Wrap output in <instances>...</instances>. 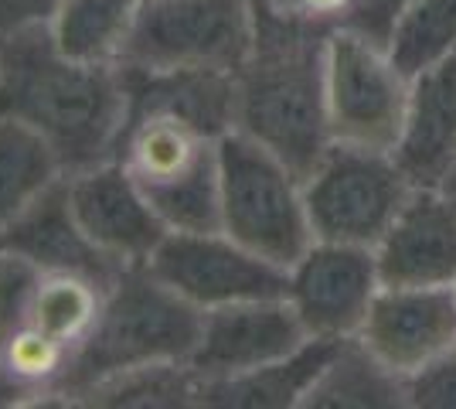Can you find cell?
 I'll return each instance as SVG.
<instances>
[{
	"instance_id": "obj_4",
	"label": "cell",
	"mask_w": 456,
	"mask_h": 409,
	"mask_svg": "<svg viewBox=\"0 0 456 409\" xmlns=\"http://www.w3.org/2000/svg\"><path fill=\"white\" fill-rule=\"evenodd\" d=\"M218 151L222 136L177 113L130 110L113 160L171 233H205L218 229Z\"/></svg>"
},
{
	"instance_id": "obj_10",
	"label": "cell",
	"mask_w": 456,
	"mask_h": 409,
	"mask_svg": "<svg viewBox=\"0 0 456 409\" xmlns=\"http://www.w3.org/2000/svg\"><path fill=\"white\" fill-rule=\"evenodd\" d=\"M147 266L201 311L256 297H286L283 266L252 253L222 229L167 233Z\"/></svg>"
},
{
	"instance_id": "obj_7",
	"label": "cell",
	"mask_w": 456,
	"mask_h": 409,
	"mask_svg": "<svg viewBox=\"0 0 456 409\" xmlns=\"http://www.w3.org/2000/svg\"><path fill=\"white\" fill-rule=\"evenodd\" d=\"M323 86L334 140L395 151L405 123L409 76L385 45L351 28L334 31L323 45Z\"/></svg>"
},
{
	"instance_id": "obj_2",
	"label": "cell",
	"mask_w": 456,
	"mask_h": 409,
	"mask_svg": "<svg viewBox=\"0 0 456 409\" xmlns=\"http://www.w3.org/2000/svg\"><path fill=\"white\" fill-rule=\"evenodd\" d=\"M201 321L205 311L167 287L151 266L119 270L86 348L61 382V406H78L86 392L116 375L191 362Z\"/></svg>"
},
{
	"instance_id": "obj_12",
	"label": "cell",
	"mask_w": 456,
	"mask_h": 409,
	"mask_svg": "<svg viewBox=\"0 0 456 409\" xmlns=\"http://www.w3.org/2000/svg\"><path fill=\"white\" fill-rule=\"evenodd\" d=\"M310 334L286 297L235 300L205 311L201 338L188 365L201 382L235 379L286 358Z\"/></svg>"
},
{
	"instance_id": "obj_30",
	"label": "cell",
	"mask_w": 456,
	"mask_h": 409,
	"mask_svg": "<svg viewBox=\"0 0 456 409\" xmlns=\"http://www.w3.org/2000/svg\"><path fill=\"white\" fill-rule=\"evenodd\" d=\"M443 188H446V192L456 198V164H453V171H450V177H446V184H443Z\"/></svg>"
},
{
	"instance_id": "obj_25",
	"label": "cell",
	"mask_w": 456,
	"mask_h": 409,
	"mask_svg": "<svg viewBox=\"0 0 456 409\" xmlns=\"http://www.w3.org/2000/svg\"><path fill=\"white\" fill-rule=\"evenodd\" d=\"M456 48V0H416L388 41L392 59L412 78Z\"/></svg>"
},
{
	"instance_id": "obj_17",
	"label": "cell",
	"mask_w": 456,
	"mask_h": 409,
	"mask_svg": "<svg viewBox=\"0 0 456 409\" xmlns=\"http://www.w3.org/2000/svg\"><path fill=\"white\" fill-rule=\"evenodd\" d=\"M0 249L20 256L41 270L93 273L99 280H116V273L123 270L110 256L99 253L86 229L78 225L76 209L69 201V177L52 192H45L0 233Z\"/></svg>"
},
{
	"instance_id": "obj_21",
	"label": "cell",
	"mask_w": 456,
	"mask_h": 409,
	"mask_svg": "<svg viewBox=\"0 0 456 409\" xmlns=\"http://www.w3.org/2000/svg\"><path fill=\"white\" fill-rule=\"evenodd\" d=\"M147 0H58L48 35L72 59L123 65Z\"/></svg>"
},
{
	"instance_id": "obj_11",
	"label": "cell",
	"mask_w": 456,
	"mask_h": 409,
	"mask_svg": "<svg viewBox=\"0 0 456 409\" xmlns=\"http://www.w3.org/2000/svg\"><path fill=\"white\" fill-rule=\"evenodd\" d=\"M381 290L375 249L314 239L286 270V300L310 338H358Z\"/></svg>"
},
{
	"instance_id": "obj_13",
	"label": "cell",
	"mask_w": 456,
	"mask_h": 409,
	"mask_svg": "<svg viewBox=\"0 0 456 409\" xmlns=\"http://www.w3.org/2000/svg\"><path fill=\"white\" fill-rule=\"evenodd\" d=\"M69 201L78 225L116 266H147L157 246L167 239V222L116 160L69 175Z\"/></svg>"
},
{
	"instance_id": "obj_19",
	"label": "cell",
	"mask_w": 456,
	"mask_h": 409,
	"mask_svg": "<svg viewBox=\"0 0 456 409\" xmlns=\"http://www.w3.org/2000/svg\"><path fill=\"white\" fill-rule=\"evenodd\" d=\"M338 338H306L297 351L263 369L201 382L198 406L205 409H304L314 382L338 351Z\"/></svg>"
},
{
	"instance_id": "obj_27",
	"label": "cell",
	"mask_w": 456,
	"mask_h": 409,
	"mask_svg": "<svg viewBox=\"0 0 456 409\" xmlns=\"http://www.w3.org/2000/svg\"><path fill=\"white\" fill-rule=\"evenodd\" d=\"M416 0H358L354 11H351L347 28L388 48V41H392L395 28H399V20L405 18V11Z\"/></svg>"
},
{
	"instance_id": "obj_22",
	"label": "cell",
	"mask_w": 456,
	"mask_h": 409,
	"mask_svg": "<svg viewBox=\"0 0 456 409\" xmlns=\"http://www.w3.org/2000/svg\"><path fill=\"white\" fill-rule=\"evenodd\" d=\"M65 177L61 157L38 130L0 113V233Z\"/></svg>"
},
{
	"instance_id": "obj_26",
	"label": "cell",
	"mask_w": 456,
	"mask_h": 409,
	"mask_svg": "<svg viewBox=\"0 0 456 409\" xmlns=\"http://www.w3.org/2000/svg\"><path fill=\"white\" fill-rule=\"evenodd\" d=\"M409 409H456V348L443 351L405 379Z\"/></svg>"
},
{
	"instance_id": "obj_6",
	"label": "cell",
	"mask_w": 456,
	"mask_h": 409,
	"mask_svg": "<svg viewBox=\"0 0 456 409\" xmlns=\"http://www.w3.org/2000/svg\"><path fill=\"white\" fill-rule=\"evenodd\" d=\"M412 188L416 184L405 177L392 151L334 140L304 177L314 239L375 249Z\"/></svg>"
},
{
	"instance_id": "obj_24",
	"label": "cell",
	"mask_w": 456,
	"mask_h": 409,
	"mask_svg": "<svg viewBox=\"0 0 456 409\" xmlns=\"http://www.w3.org/2000/svg\"><path fill=\"white\" fill-rule=\"evenodd\" d=\"M201 399V379L191 372V365H151L126 375H116L110 382L89 389L78 406H102V409H147V406H198Z\"/></svg>"
},
{
	"instance_id": "obj_29",
	"label": "cell",
	"mask_w": 456,
	"mask_h": 409,
	"mask_svg": "<svg viewBox=\"0 0 456 409\" xmlns=\"http://www.w3.org/2000/svg\"><path fill=\"white\" fill-rule=\"evenodd\" d=\"M28 406H45L41 396L28 382H20L14 372L0 362V409H28Z\"/></svg>"
},
{
	"instance_id": "obj_14",
	"label": "cell",
	"mask_w": 456,
	"mask_h": 409,
	"mask_svg": "<svg viewBox=\"0 0 456 409\" xmlns=\"http://www.w3.org/2000/svg\"><path fill=\"white\" fill-rule=\"evenodd\" d=\"M362 345L399 375L456 348V287H385L364 317Z\"/></svg>"
},
{
	"instance_id": "obj_18",
	"label": "cell",
	"mask_w": 456,
	"mask_h": 409,
	"mask_svg": "<svg viewBox=\"0 0 456 409\" xmlns=\"http://www.w3.org/2000/svg\"><path fill=\"white\" fill-rule=\"evenodd\" d=\"M130 110H164L225 136L235 130V72L222 69H134L123 65Z\"/></svg>"
},
{
	"instance_id": "obj_5",
	"label": "cell",
	"mask_w": 456,
	"mask_h": 409,
	"mask_svg": "<svg viewBox=\"0 0 456 409\" xmlns=\"http://www.w3.org/2000/svg\"><path fill=\"white\" fill-rule=\"evenodd\" d=\"M218 229L283 270L314 242L304 177L239 130L218 151Z\"/></svg>"
},
{
	"instance_id": "obj_3",
	"label": "cell",
	"mask_w": 456,
	"mask_h": 409,
	"mask_svg": "<svg viewBox=\"0 0 456 409\" xmlns=\"http://www.w3.org/2000/svg\"><path fill=\"white\" fill-rule=\"evenodd\" d=\"M323 45H259L235 72V130L259 140L300 177L334 143Z\"/></svg>"
},
{
	"instance_id": "obj_23",
	"label": "cell",
	"mask_w": 456,
	"mask_h": 409,
	"mask_svg": "<svg viewBox=\"0 0 456 409\" xmlns=\"http://www.w3.org/2000/svg\"><path fill=\"white\" fill-rule=\"evenodd\" d=\"M358 0H248L259 45H323L347 28Z\"/></svg>"
},
{
	"instance_id": "obj_15",
	"label": "cell",
	"mask_w": 456,
	"mask_h": 409,
	"mask_svg": "<svg viewBox=\"0 0 456 409\" xmlns=\"http://www.w3.org/2000/svg\"><path fill=\"white\" fill-rule=\"evenodd\" d=\"M375 259L385 287H456V198L446 188H412Z\"/></svg>"
},
{
	"instance_id": "obj_28",
	"label": "cell",
	"mask_w": 456,
	"mask_h": 409,
	"mask_svg": "<svg viewBox=\"0 0 456 409\" xmlns=\"http://www.w3.org/2000/svg\"><path fill=\"white\" fill-rule=\"evenodd\" d=\"M55 7L58 0H0V41L31 28H45Z\"/></svg>"
},
{
	"instance_id": "obj_20",
	"label": "cell",
	"mask_w": 456,
	"mask_h": 409,
	"mask_svg": "<svg viewBox=\"0 0 456 409\" xmlns=\"http://www.w3.org/2000/svg\"><path fill=\"white\" fill-rule=\"evenodd\" d=\"M304 409H409L405 375L375 358L362 338H344Z\"/></svg>"
},
{
	"instance_id": "obj_9",
	"label": "cell",
	"mask_w": 456,
	"mask_h": 409,
	"mask_svg": "<svg viewBox=\"0 0 456 409\" xmlns=\"http://www.w3.org/2000/svg\"><path fill=\"white\" fill-rule=\"evenodd\" d=\"M110 283L93 273L41 270L0 249V328H28L76 362L102 314Z\"/></svg>"
},
{
	"instance_id": "obj_16",
	"label": "cell",
	"mask_w": 456,
	"mask_h": 409,
	"mask_svg": "<svg viewBox=\"0 0 456 409\" xmlns=\"http://www.w3.org/2000/svg\"><path fill=\"white\" fill-rule=\"evenodd\" d=\"M395 160L416 188H443L456 164V48L409 78Z\"/></svg>"
},
{
	"instance_id": "obj_8",
	"label": "cell",
	"mask_w": 456,
	"mask_h": 409,
	"mask_svg": "<svg viewBox=\"0 0 456 409\" xmlns=\"http://www.w3.org/2000/svg\"><path fill=\"white\" fill-rule=\"evenodd\" d=\"M252 48L248 0H147L123 65L239 72Z\"/></svg>"
},
{
	"instance_id": "obj_1",
	"label": "cell",
	"mask_w": 456,
	"mask_h": 409,
	"mask_svg": "<svg viewBox=\"0 0 456 409\" xmlns=\"http://www.w3.org/2000/svg\"><path fill=\"white\" fill-rule=\"evenodd\" d=\"M0 113L38 130L65 171L113 160L130 117L123 65L72 59L48 24L0 41Z\"/></svg>"
}]
</instances>
